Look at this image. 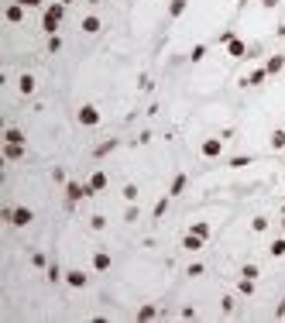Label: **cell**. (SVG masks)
<instances>
[{"mask_svg":"<svg viewBox=\"0 0 285 323\" xmlns=\"http://www.w3.org/2000/svg\"><path fill=\"white\" fill-rule=\"evenodd\" d=\"M200 152H203V159H216V155L223 152V134H220V138H206Z\"/></svg>","mask_w":285,"mask_h":323,"instance_id":"4","label":"cell"},{"mask_svg":"<svg viewBox=\"0 0 285 323\" xmlns=\"http://www.w3.org/2000/svg\"><path fill=\"white\" fill-rule=\"evenodd\" d=\"M48 52H52V55L62 52V38H59V35H48Z\"/></svg>","mask_w":285,"mask_h":323,"instance_id":"29","label":"cell"},{"mask_svg":"<svg viewBox=\"0 0 285 323\" xmlns=\"http://www.w3.org/2000/svg\"><path fill=\"white\" fill-rule=\"evenodd\" d=\"M3 159H10V162L24 159V145H10V141H3Z\"/></svg>","mask_w":285,"mask_h":323,"instance_id":"11","label":"cell"},{"mask_svg":"<svg viewBox=\"0 0 285 323\" xmlns=\"http://www.w3.org/2000/svg\"><path fill=\"white\" fill-rule=\"evenodd\" d=\"M168 203H172V196L165 193V196H162V200L155 203V213H151V217H155V220H158V217H165V210H168Z\"/></svg>","mask_w":285,"mask_h":323,"instance_id":"19","label":"cell"},{"mask_svg":"<svg viewBox=\"0 0 285 323\" xmlns=\"http://www.w3.org/2000/svg\"><path fill=\"white\" fill-rule=\"evenodd\" d=\"M93 268H96V272H107V268H110V254H107V251H96V254H93Z\"/></svg>","mask_w":285,"mask_h":323,"instance_id":"16","label":"cell"},{"mask_svg":"<svg viewBox=\"0 0 285 323\" xmlns=\"http://www.w3.org/2000/svg\"><path fill=\"white\" fill-rule=\"evenodd\" d=\"M35 86H38V82H35V76H31V73H24V76L17 80V89H21L24 96H31V93H35Z\"/></svg>","mask_w":285,"mask_h":323,"instance_id":"12","label":"cell"},{"mask_svg":"<svg viewBox=\"0 0 285 323\" xmlns=\"http://www.w3.org/2000/svg\"><path fill=\"white\" fill-rule=\"evenodd\" d=\"M268 254H272V258H282L285 254V238H275V241L268 244Z\"/></svg>","mask_w":285,"mask_h":323,"instance_id":"21","label":"cell"},{"mask_svg":"<svg viewBox=\"0 0 285 323\" xmlns=\"http://www.w3.org/2000/svg\"><path fill=\"white\" fill-rule=\"evenodd\" d=\"M186 3H189V0H172V3H168V17H179V14L186 10Z\"/></svg>","mask_w":285,"mask_h":323,"instance_id":"24","label":"cell"},{"mask_svg":"<svg viewBox=\"0 0 285 323\" xmlns=\"http://www.w3.org/2000/svg\"><path fill=\"white\" fill-rule=\"evenodd\" d=\"M189 234H200V238L206 241V238H210V224H206V220H196V224L189 227Z\"/></svg>","mask_w":285,"mask_h":323,"instance_id":"20","label":"cell"},{"mask_svg":"<svg viewBox=\"0 0 285 323\" xmlns=\"http://www.w3.org/2000/svg\"><path fill=\"white\" fill-rule=\"evenodd\" d=\"M76 121H79L82 127H96V124H100V110H96L93 103H86V107H79V114H76Z\"/></svg>","mask_w":285,"mask_h":323,"instance_id":"2","label":"cell"},{"mask_svg":"<svg viewBox=\"0 0 285 323\" xmlns=\"http://www.w3.org/2000/svg\"><path fill=\"white\" fill-rule=\"evenodd\" d=\"M45 275H48V282H59V279H66L59 265H48V272H45Z\"/></svg>","mask_w":285,"mask_h":323,"instance_id":"32","label":"cell"},{"mask_svg":"<svg viewBox=\"0 0 285 323\" xmlns=\"http://www.w3.org/2000/svg\"><path fill=\"white\" fill-rule=\"evenodd\" d=\"M24 10H28V7H21V3L14 0V3H10V7L3 10V17H7L10 24H21V21H24Z\"/></svg>","mask_w":285,"mask_h":323,"instance_id":"7","label":"cell"},{"mask_svg":"<svg viewBox=\"0 0 285 323\" xmlns=\"http://www.w3.org/2000/svg\"><path fill=\"white\" fill-rule=\"evenodd\" d=\"M203 238H200V234H186V238H182V247H186V251H200V247H203Z\"/></svg>","mask_w":285,"mask_h":323,"instance_id":"17","label":"cell"},{"mask_svg":"<svg viewBox=\"0 0 285 323\" xmlns=\"http://www.w3.org/2000/svg\"><path fill=\"white\" fill-rule=\"evenodd\" d=\"M66 282H69L72 289H86V285H89V275L79 272V268H72V272H66Z\"/></svg>","mask_w":285,"mask_h":323,"instance_id":"6","label":"cell"},{"mask_svg":"<svg viewBox=\"0 0 285 323\" xmlns=\"http://www.w3.org/2000/svg\"><path fill=\"white\" fill-rule=\"evenodd\" d=\"M251 231H254V234H265V231H268V217H254V220H251Z\"/></svg>","mask_w":285,"mask_h":323,"instance_id":"23","label":"cell"},{"mask_svg":"<svg viewBox=\"0 0 285 323\" xmlns=\"http://www.w3.org/2000/svg\"><path fill=\"white\" fill-rule=\"evenodd\" d=\"M203 55H206V45H196V48H193V52H189V59H193V62H200V59H203Z\"/></svg>","mask_w":285,"mask_h":323,"instance_id":"34","label":"cell"},{"mask_svg":"<svg viewBox=\"0 0 285 323\" xmlns=\"http://www.w3.org/2000/svg\"><path fill=\"white\" fill-rule=\"evenodd\" d=\"M203 272H206V268H203V265H189V268H186V275H193V279H200V275H203Z\"/></svg>","mask_w":285,"mask_h":323,"instance_id":"36","label":"cell"},{"mask_svg":"<svg viewBox=\"0 0 285 323\" xmlns=\"http://www.w3.org/2000/svg\"><path fill=\"white\" fill-rule=\"evenodd\" d=\"M3 141H10V145H24L28 138H24V134H21L17 127H7V131H3Z\"/></svg>","mask_w":285,"mask_h":323,"instance_id":"18","label":"cell"},{"mask_svg":"<svg viewBox=\"0 0 285 323\" xmlns=\"http://www.w3.org/2000/svg\"><path fill=\"white\" fill-rule=\"evenodd\" d=\"M155 317H158L155 306H141V310H138V320H155Z\"/></svg>","mask_w":285,"mask_h":323,"instance_id":"28","label":"cell"},{"mask_svg":"<svg viewBox=\"0 0 285 323\" xmlns=\"http://www.w3.org/2000/svg\"><path fill=\"white\" fill-rule=\"evenodd\" d=\"M66 196H69V203H79L82 196H93V193H89V186H82V182H66Z\"/></svg>","mask_w":285,"mask_h":323,"instance_id":"5","label":"cell"},{"mask_svg":"<svg viewBox=\"0 0 285 323\" xmlns=\"http://www.w3.org/2000/svg\"><path fill=\"white\" fill-rule=\"evenodd\" d=\"M86 186H89V193H100V189H107V172H93Z\"/></svg>","mask_w":285,"mask_h":323,"instance_id":"10","label":"cell"},{"mask_svg":"<svg viewBox=\"0 0 285 323\" xmlns=\"http://www.w3.org/2000/svg\"><path fill=\"white\" fill-rule=\"evenodd\" d=\"M138 217H141V213H138V206H127V213H124V220H127V224H134Z\"/></svg>","mask_w":285,"mask_h":323,"instance_id":"35","label":"cell"},{"mask_svg":"<svg viewBox=\"0 0 285 323\" xmlns=\"http://www.w3.org/2000/svg\"><path fill=\"white\" fill-rule=\"evenodd\" d=\"M268 141H272V148H275V152H282V148H285V131H282V127H279V131H272V138H268Z\"/></svg>","mask_w":285,"mask_h":323,"instance_id":"22","label":"cell"},{"mask_svg":"<svg viewBox=\"0 0 285 323\" xmlns=\"http://www.w3.org/2000/svg\"><path fill=\"white\" fill-rule=\"evenodd\" d=\"M124 200H127V203H134V200H138V186H134V182H127V186H124Z\"/></svg>","mask_w":285,"mask_h":323,"instance_id":"31","label":"cell"},{"mask_svg":"<svg viewBox=\"0 0 285 323\" xmlns=\"http://www.w3.org/2000/svg\"><path fill=\"white\" fill-rule=\"evenodd\" d=\"M186 182H189V175H186V172H179V175L172 179V186H168V196H172V200H175V196H182Z\"/></svg>","mask_w":285,"mask_h":323,"instance_id":"9","label":"cell"},{"mask_svg":"<svg viewBox=\"0 0 285 323\" xmlns=\"http://www.w3.org/2000/svg\"><path fill=\"white\" fill-rule=\"evenodd\" d=\"M265 80H268V69L261 66V69H254L251 76H244V86H261V82H265Z\"/></svg>","mask_w":285,"mask_h":323,"instance_id":"13","label":"cell"},{"mask_svg":"<svg viewBox=\"0 0 285 323\" xmlns=\"http://www.w3.org/2000/svg\"><path fill=\"white\" fill-rule=\"evenodd\" d=\"M114 148H117V141H103V145L96 148V159H103V155H110Z\"/></svg>","mask_w":285,"mask_h":323,"instance_id":"30","label":"cell"},{"mask_svg":"<svg viewBox=\"0 0 285 323\" xmlns=\"http://www.w3.org/2000/svg\"><path fill=\"white\" fill-rule=\"evenodd\" d=\"M31 265H35V268H45V254L35 251V254H31Z\"/></svg>","mask_w":285,"mask_h":323,"instance_id":"37","label":"cell"},{"mask_svg":"<svg viewBox=\"0 0 285 323\" xmlns=\"http://www.w3.org/2000/svg\"><path fill=\"white\" fill-rule=\"evenodd\" d=\"M79 28H82V31H86V35H96V31H100V28H103V24H100V17H93V14H86V17H82V24H79Z\"/></svg>","mask_w":285,"mask_h":323,"instance_id":"14","label":"cell"},{"mask_svg":"<svg viewBox=\"0 0 285 323\" xmlns=\"http://www.w3.org/2000/svg\"><path fill=\"white\" fill-rule=\"evenodd\" d=\"M261 7H268V10H272V7H279V0H261Z\"/></svg>","mask_w":285,"mask_h":323,"instance_id":"40","label":"cell"},{"mask_svg":"<svg viewBox=\"0 0 285 323\" xmlns=\"http://www.w3.org/2000/svg\"><path fill=\"white\" fill-rule=\"evenodd\" d=\"M265 69H268V76H275V73H282V69H285V55H272V59L265 62Z\"/></svg>","mask_w":285,"mask_h":323,"instance_id":"15","label":"cell"},{"mask_svg":"<svg viewBox=\"0 0 285 323\" xmlns=\"http://www.w3.org/2000/svg\"><path fill=\"white\" fill-rule=\"evenodd\" d=\"M227 55H234V59H244V55H247V45H244V41L234 35V38L227 41Z\"/></svg>","mask_w":285,"mask_h":323,"instance_id":"8","label":"cell"},{"mask_svg":"<svg viewBox=\"0 0 285 323\" xmlns=\"http://www.w3.org/2000/svg\"><path fill=\"white\" fill-rule=\"evenodd\" d=\"M66 3H76V0H66Z\"/></svg>","mask_w":285,"mask_h":323,"instance_id":"42","label":"cell"},{"mask_svg":"<svg viewBox=\"0 0 285 323\" xmlns=\"http://www.w3.org/2000/svg\"><path fill=\"white\" fill-rule=\"evenodd\" d=\"M275 317H285V299H282V306H279V310H275Z\"/></svg>","mask_w":285,"mask_h":323,"instance_id":"41","label":"cell"},{"mask_svg":"<svg viewBox=\"0 0 285 323\" xmlns=\"http://www.w3.org/2000/svg\"><path fill=\"white\" fill-rule=\"evenodd\" d=\"M237 289H241V296H251V292H254V279H244V275H241V285H237Z\"/></svg>","mask_w":285,"mask_h":323,"instance_id":"26","label":"cell"},{"mask_svg":"<svg viewBox=\"0 0 285 323\" xmlns=\"http://www.w3.org/2000/svg\"><path fill=\"white\" fill-rule=\"evenodd\" d=\"M89 227H93V231H103V227H107V217H100V213L89 217Z\"/></svg>","mask_w":285,"mask_h":323,"instance_id":"33","label":"cell"},{"mask_svg":"<svg viewBox=\"0 0 285 323\" xmlns=\"http://www.w3.org/2000/svg\"><path fill=\"white\" fill-rule=\"evenodd\" d=\"M17 3H21V7H28V10H31V7H41V0H17Z\"/></svg>","mask_w":285,"mask_h":323,"instance_id":"39","label":"cell"},{"mask_svg":"<svg viewBox=\"0 0 285 323\" xmlns=\"http://www.w3.org/2000/svg\"><path fill=\"white\" fill-rule=\"evenodd\" d=\"M220 306H223V313H234V299H230V296H223V303H220Z\"/></svg>","mask_w":285,"mask_h":323,"instance_id":"38","label":"cell"},{"mask_svg":"<svg viewBox=\"0 0 285 323\" xmlns=\"http://www.w3.org/2000/svg\"><path fill=\"white\" fill-rule=\"evenodd\" d=\"M62 17H66V0L48 3V7H45V14H41V31H45V35H55V31H59V24H62Z\"/></svg>","mask_w":285,"mask_h":323,"instance_id":"1","label":"cell"},{"mask_svg":"<svg viewBox=\"0 0 285 323\" xmlns=\"http://www.w3.org/2000/svg\"><path fill=\"white\" fill-rule=\"evenodd\" d=\"M31 220H35V213H31L28 206H17V210H10V220H7V224H14V227H28Z\"/></svg>","mask_w":285,"mask_h":323,"instance_id":"3","label":"cell"},{"mask_svg":"<svg viewBox=\"0 0 285 323\" xmlns=\"http://www.w3.org/2000/svg\"><path fill=\"white\" fill-rule=\"evenodd\" d=\"M251 162H254L251 155H237V159H230L227 165H230V168H244V165H251Z\"/></svg>","mask_w":285,"mask_h":323,"instance_id":"27","label":"cell"},{"mask_svg":"<svg viewBox=\"0 0 285 323\" xmlns=\"http://www.w3.org/2000/svg\"><path fill=\"white\" fill-rule=\"evenodd\" d=\"M241 275H244V279H258V275H261V268H258V265H251V261H247V265H244V268H241Z\"/></svg>","mask_w":285,"mask_h":323,"instance_id":"25","label":"cell"}]
</instances>
